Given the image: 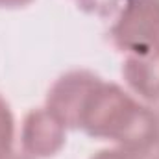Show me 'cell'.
I'll return each instance as SVG.
<instances>
[{"label":"cell","mask_w":159,"mask_h":159,"mask_svg":"<svg viewBox=\"0 0 159 159\" xmlns=\"http://www.w3.org/2000/svg\"><path fill=\"white\" fill-rule=\"evenodd\" d=\"M34 0H0V7L4 9H19V7H24L28 4H32Z\"/></svg>","instance_id":"obj_9"},{"label":"cell","mask_w":159,"mask_h":159,"mask_svg":"<svg viewBox=\"0 0 159 159\" xmlns=\"http://www.w3.org/2000/svg\"><path fill=\"white\" fill-rule=\"evenodd\" d=\"M124 159H159V137L139 146H119Z\"/></svg>","instance_id":"obj_7"},{"label":"cell","mask_w":159,"mask_h":159,"mask_svg":"<svg viewBox=\"0 0 159 159\" xmlns=\"http://www.w3.org/2000/svg\"><path fill=\"white\" fill-rule=\"evenodd\" d=\"M91 159H124V157H122L120 148L117 146V148H106V150H100V152H96Z\"/></svg>","instance_id":"obj_8"},{"label":"cell","mask_w":159,"mask_h":159,"mask_svg":"<svg viewBox=\"0 0 159 159\" xmlns=\"http://www.w3.org/2000/svg\"><path fill=\"white\" fill-rule=\"evenodd\" d=\"M122 76L128 87L143 100H159V50L144 56H128L122 63Z\"/></svg>","instance_id":"obj_5"},{"label":"cell","mask_w":159,"mask_h":159,"mask_svg":"<svg viewBox=\"0 0 159 159\" xmlns=\"http://www.w3.org/2000/svg\"><path fill=\"white\" fill-rule=\"evenodd\" d=\"M91 70H69L54 81L46 94V109L63 122L65 128L78 129L80 117L91 91L100 81Z\"/></svg>","instance_id":"obj_3"},{"label":"cell","mask_w":159,"mask_h":159,"mask_svg":"<svg viewBox=\"0 0 159 159\" xmlns=\"http://www.w3.org/2000/svg\"><path fill=\"white\" fill-rule=\"evenodd\" d=\"M104 15L119 50L128 56L159 50V0H109Z\"/></svg>","instance_id":"obj_2"},{"label":"cell","mask_w":159,"mask_h":159,"mask_svg":"<svg viewBox=\"0 0 159 159\" xmlns=\"http://www.w3.org/2000/svg\"><path fill=\"white\" fill-rule=\"evenodd\" d=\"M67 128L46 107L32 109L22 122L20 144L22 152L32 159L54 157L65 146Z\"/></svg>","instance_id":"obj_4"},{"label":"cell","mask_w":159,"mask_h":159,"mask_svg":"<svg viewBox=\"0 0 159 159\" xmlns=\"http://www.w3.org/2000/svg\"><path fill=\"white\" fill-rule=\"evenodd\" d=\"M78 129L117 146H139L159 137V117L120 85L100 80L83 106Z\"/></svg>","instance_id":"obj_1"},{"label":"cell","mask_w":159,"mask_h":159,"mask_svg":"<svg viewBox=\"0 0 159 159\" xmlns=\"http://www.w3.org/2000/svg\"><path fill=\"white\" fill-rule=\"evenodd\" d=\"M13 139H15V119L9 104L0 94V157L13 152Z\"/></svg>","instance_id":"obj_6"},{"label":"cell","mask_w":159,"mask_h":159,"mask_svg":"<svg viewBox=\"0 0 159 159\" xmlns=\"http://www.w3.org/2000/svg\"><path fill=\"white\" fill-rule=\"evenodd\" d=\"M0 159H32L30 156H26V154H15V152H9V154H6L4 157Z\"/></svg>","instance_id":"obj_10"}]
</instances>
